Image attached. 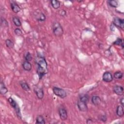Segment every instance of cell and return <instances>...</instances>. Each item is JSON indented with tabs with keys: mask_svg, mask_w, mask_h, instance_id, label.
<instances>
[{
	"mask_svg": "<svg viewBox=\"0 0 124 124\" xmlns=\"http://www.w3.org/2000/svg\"><path fill=\"white\" fill-rule=\"evenodd\" d=\"M8 92V90L7 87L5 86L4 83L2 81H1L0 83V93L2 95H4Z\"/></svg>",
	"mask_w": 124,
	"mask_h": 124,
	"instance_id": "cell-15",
	"label": "cell"
},
{
	"mask_svg": "<svg viewBox=\"0 0 124 124\" xmlns=\"http://www.w3.org/2000/svg\"><path fill=\"white\" fill-rule=\"evenodd\" d=\"M51 5L54 9H58L60 7L61 3L57 0H52L50 1Z\"/></svg>",
	"mask_w": 124,
	"mask_h": 124,
	"instance_id": "cell-17",
	"label": "cell"
},
{
	"mask_svg": "<svg viewBox=\"0 0 124 124\" xmlns=\"http://www.w3.org/2000/svg\"><path fill=\"white\" fill-rule=\"evenodd\" d=\"M112 23L115 27L121 28L122 30L124 28V20L123 18L115 17L113 18Z\"/></svg>",
	"mask_w": 124,
	"mask_h": 124,
	"instance_id": "cell-6",
	"label": "cell"
},
{
	"mask_svg": "<svg viewBox=\"0 0 124 124\" xmlns=\"http://www.w3.org/2000/svg\"><path fill=\"white\" fill-rule=\"evenodd\" d=\"M124 98L123 97L120 99V104L122 105V106L123 107L124 106Z\"/></svg>",
	"mask_w": 124,
	"mask_h": 124,
	"instance_id": "cell-31",
	"label": "cell"
},
{
	"mask_svg": "<svg viewBox=\"0 0 124 124\" xmlns=\"http://www.w3.org/2000/svg\"><path fill=\"white\" fill-rule=\"evenodd\" d=\"M36 124H45L46 122L44 117L41 115H39L36 118Z\"/></svg>",
	"mask_w": 124,
	"mask_h": 124,
	"instance_id": "cell-18",
	"label": "cell"
},
{
	"mask_svg": "<svg viewBox=\"0 0 124 124\" xmlns=\"http://www.w3.org/2000/svg\"><path fill=\"white\" fill-rule=\"evenodd\" d=\"M58 113L60 119L62 121H65L68 117L66 109L62 106H61L58 109Z\"/></svg>",
	"mask_w": 124,
	"mask_h": 124,
	"instance_id": "cell-5",
	"label": "cell"
},
{
	"mask_svg": "<svg viewBox=\"0 0 124 124\" xmlns=\"http://www.w3.org/2000/svg\"><path fill=\"white\" fill-rule=\"evenodd\" d=\"M52 91L53 93L55 95L61 98H64L67 96V93L66 91L62 88L57 87H54L52 88Z\"/></svg>",
	"mask_w": 124,
	"mask_h": 124,
	"instance_id": "cell-4",
	"label": "cell"
},
{
	"mask_svg": "<svg viewBox=\"0 0 124 124\" xmlns=\"http://www.w3.org/2000/svg\"><path fill=\"white\" fill-rule=\"evenodd\" d=\"M35 16L37 20L38 21H44L46 20V17L45 14L42 12H37L35 14Z\"/></svg>",
	"mask_w": 124,
	"mask_h": 124,
	"instance_id": "cell-12",
	"label": "cell"
},
{
	"mask_svg": "<svg viewBox=\"0 0 124 124\" xmlns=\"http://www.w3.org/2000/svg\"><path fill=\"white\" fill-rule=\"evenodd\" d=\"M100 120L104 122H106L107 121V120L106 116H105V115H101V117H100Z\"/></svg>",
	"mask_w": 124,
	"mask_h": 124,
	"instance_id": "cell-29",
	"label": "cell"
},
{
	"mask_svg": "<svg viewBox=\"0 0 124 124\" xmlns=\"http://www.w3.org/2000/svg\"><path fill=\"white\" fill-rule=\"evenodd\" d=\"M115 26L113 25V24L112 23L111 24L110 26V30H111V31H113L115 30Z\"/></svg>",
	"mask_w": 124,
	"mask_h": 124,
	"instance_id": "cell-30",
	"label": "cell"
},
{
	"mask_svg": "<svg viewBox=\"0 0 124 124\" xmlns=\"http://www.w3.org/2000/svg\"><path fill=\"white\" fill-rule=\"evenodd\" d=\"M14 32L15 33V34L16 35H18V36H20V35H21L22 34V31H21V30L19 28H16L14 30Z\"/></svg>",
	"mask_w": 124,
	"mask_h": 124,
	"instance_id": "cell-27",
	"label": "cell"
},
{
	"mask_svg": "<svg viewBox=\"0 0 124 124\" xmlns=\"http://www.w3.org/2000/svg\"><path fill=\"white\" fill-rule=\"evenodd\" d=\"M102 80L105 82H110L113 80V76L111 73L108 71L104 72L102 75Z\"/></svg>",
	"mask_w": 124,
	"mask_h": 124,
	"instance_id": "cell-8",
	"label": "cell"
},
{
	"mask_svg": "<svg viewBox=\"0 0 124 124\" xmlns=\"http://www.w3.org/2000/svg\"><path fill=\"white\" fill-rule=\"evenodd\" d=\"M5 45L6 46L9 48H12L14 46L13 42L9 39H7L5 40Z\"/></svg>",
	"mask_w": 124,
	"mask_h": 124,
	"instance_id": "cell-24",
	"label": "cell"
},
{
	"mask_svg": "<svg viewBox=\"0 0 124 124\" xmlns=\"http://www.w3.org/2000/svg\"><path fill=\"white\" fill-rule=\"evenodd\" d=\"M52 29L53 34L57 37H61L63 33V28L61 24L58 22L55 21L53 23Z\"/></svg>",
	"mask_w": 124,
	"mask_h": 124,
	"instance_id": "cell-2",
	"label": "cell"
},
{
	"mask_svg": "<svg viewBox=\"0 0 124 124\" xmlns=\"http://www.w3.org/2000/svg\"><path fill=\"white\" fill-rule=\"evenodd\" d=\"M35 62L36 64L37 73L41 79L48 73V68L46 61L45 58L40 55H38L35 59Z\"/></svg>",
	"mask_w": 124,
	"mask_h": 124,
	"instance_id": "cell-1",
	"label": "cell"
},
{
	"mask_svg": "<svg viewBox=\"0 0 124 124\" xmlns=\"http://www.w3.org/2000/svg\"><path fill=\"white\" fill-rule=\"evenodd\" d=\"M114 93L118 95H123L124 94V88L120 85H115L113 88Z\"/></svg>",
	"mask_w": 124,
	"mask_h": 124,
	"instance_id": "cell-10",
	"label": "cell"
},
{
	"mask_svg": "<svg viewBox=\"0 0 124 124\" xmlns=\"http://www.w3.org/2000/svg\"><path fill=\"white\" fill-rule=\"evenodd\" d=\"M0 24L1 26H3V27H7L8 26V22L3 17H1L0 18Z\"/></svg>",
	"mask_w": 124,
	"mask_h": 124,
	"instance_id": "cell-26",
	"label": "cell"
},
{
	"mask_svg": "<svg viewBox=\"0 0 124 124\" xmlns=\"http://www.w3.org/2000/svg\"><path fill=\"white\" fill-rule=\"evenodd\" d=\"M113 44L116 46H120L124 48V45H123V40L122 38H118L113 43Z\"/></svg>",
	"mask_w": 124,
	"mask_h": 124,
	"instance_id": "cell-21",
	"label": "cell"
},
{
	"mask_svg": "<svg viewBox=\"0 0 124 124\" xmlns=\"http://www.w3.org/2000/svg\"><path fill=\"white\" fill-rule=\"evenodd\" d=\"M11 8L13 12L16 14L18 13L20 11V7L19 6L15 1H12L11 4Z\"/></svg>",
	"mask_w": 124,
	"mask_h": 124,
	"instance_id": "cell-11",
	"label": "cell"
},
{
	"mask_svg": "<svg viewBox=\"0 0 124 124\" xmlns=\"http://www.w3.org/2000/svg\"><path fill=\"white\" fill-rule=\"evenodd\" d=\"M59 15L61 16H66V11L63 10V9H62V10H61L59 11Z\"/></svg>",
	"mask_w": 124,
	"mask_h": 124,
	"instance_id": "cell-28",
	"label": "cell"
},
{
	"mask_svg": "<svg viewBox=\"0 0 124 124\" xmlns=\"http://www.w3.org/2000/svg\"><path fill=\"white\" fill-rule=\"evenodd\" d=\"M108 3L109 5L113 8H116L118 7V2L117 0H109L108 1Z\"/></svg>",
	"mask_w": 124,
	"mask_h": 124,
	"instance_id": "cell-22",
	"label": "cell"
},
{
	"mask_svg": "<svg viewBox=\"0 0 124 124\" xmlns=\"http://www.w3.org/2000/svg\"><path fill=\"white\" fill-rule=\"evenodd\" d=\"M12 21L16 27H20L21 26V22L19 18L17 16H13L12 18Z\"/></svg>",
	"mask_w": 124,
	"mask_h": 124,
	"instance_id": "cell-20",
	"label": "cell"
},
{
	"mask_svg": "<svg viewBox=\"0 0 124 124\" xmlns=\"http://www.w3.org/2000/svg\"><path fill=\"white\" fill-rule=\"evenodd\" d=\"M20 84L22 88L24 91H29L30 90V87L29 84L25 81H20Z\"/></svg>",
	"mask_w": 124,
	"mask_h": 124,
	"instance_id": "cell-19",
	"label": "cell"
},
{
	"mask_svg": "<svg viewBox=\"0 0 124 124\" xmlns=\"http://www.w3.org/2000/svg\"><path fill=\"white\" fill-rule=\"evenodd\" d=\"M22 67L24 70L27 71H30L32 68V65L30 62L25 61L22 63Z\"/></svg>",
	"mask_w": 124,
	"mask_h": 124,
	"instance_id": "cell-14",
	"label": "cell"
},
{
	"mask_svg": "<svg viewBox=\"0 0 124 124\" xmlns=\"http://www.w3.org/2000/svg\"><path fill=\"white\" fill-rule=\"evenodd\" d=\"M8 101L10 103V105L14 108L18 117L19 118L21 119V112H20V108L18 106L16 101L13 98H12V97H9L8 99Z\"/></svg>",
	"mask_w": 124,
	"mask_h": 124,
	"instance_id": "cell-3",
	"label": "cell"
},
{
	"mask_svg": "<svg viewBox=\"0 0 124 124\" xmlns=\"http://www.w3.org/2000/svg\"><path fill=\"white\" fill-rule=\"evenodd\" d=\"M24 58L26 61L30 62L31 61L32 59V57L31 55V54L29 52H27L25 55H24Z\"/></svg>",
	"mask_w": 124,
	"mask_h": 124,
	"instance_id": "cell-25",
	"label": "cell"
},
{
	"mask_svg": "<svg viewBox=\"0 0 124 124\" xmlns=\"http://www.w3.org/2000/svg\"><path fill=\"white\" fill-rule=\"evenodd\" d=\"M77 106L78 107V109L82 112H85L88 110V106H87V102L78 99L77 102Z\"/></svg>",
	"mask_w": 124,
	"mask_h": 124,
	"instance_id": "cell-7",
	"label": "cell"
},
{
	"mask_svg": "<svg viewBox=\"0 0 124 124\" xmlns=\"http://www.w3.org/2000/svg\"><path fill=\"white\" fill-rule=\"evenodd\" d=\"M34 92L38 99H42L43 98L44 93L43 89L42 87H39L37 86L35 87L34 88Z\"/></svg>",
	"mask_w": 124,
	"mask_h": 124,
	"instance_id": "cell-9",
	"label": "cell"
},
{
	"mask_svg": "<svg viewBox=\"0 0 124 124\" xmlns=\"http://www.w3.org/2000/svg\"><path fill=\"white\" fill-rule=\"evenodd\" d=\"M91 101L94 106H98L101 103V99L98 95H93L92 96Z\"/></svg>",
	"mask_w": 124,
	"mask_h": 124,
	"instance_id": "cell-13",
	"label": "cell"
},
{
	"mask_svg": "<svg viewBox=\"0 0 124 124\" xmlns=\"http://www.w3.org/2000/svg\"><path fill=\"white\" fill-rule=\"evenodd\" d=\"M113 77L116 79H121L123 77V73L120 71H117L114 73Z\"/></svg>",
	"mask_w": 124,
	"mask_h": 124,
	"instance_id": "cell-23",
	"label": "cell"
},
{
	"mask_svg": "<svg viewBox=\"0 0 124 124\" xmlns=\"http://www.w3.org/2000/svg\"><path fill=\"white\" fill-rule=\"evenodd\" d=\"M87 124H91V123H93V121H92V120L90 119H88L87 120Z\"/></svg>",
	"mask_w": 124,
	"mask_h": 124,
	"instance_id": "cell-32",
	"label": "cell"
},
{
	"mask_svg": "<svg viewBox=\"0 0 124 124\" xmlns=\"http://www.w3.org/2000/svg\"><path fill=\"white\" fill-rule=\"evenodd\" d=\"M116 112L117 115L119 117H123L124 114V111L123 107L121 105L118 106L116 108Z\"/></svg>",
	"mask_w": 124,
	"mask_h": 124,
	"instance_id": "cell-16",
	"label": "cell"
}]
</instances>
